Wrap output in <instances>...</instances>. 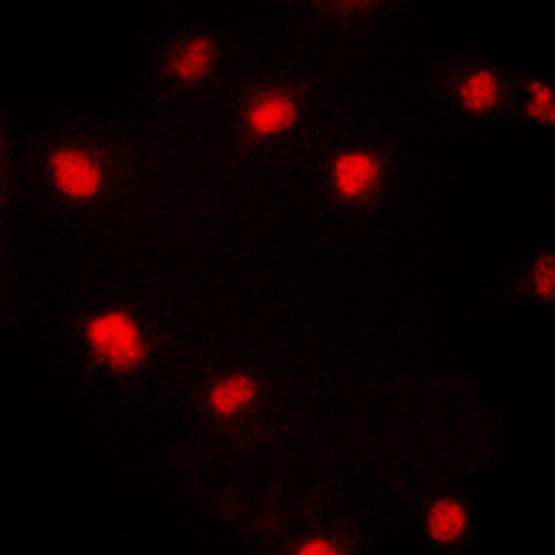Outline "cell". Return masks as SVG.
Returning a JSON list of instances; mask_svg holds the SVG:
<instances>
[{
  "mask_svg": "<svg viewBox=\"0 0 555 555\" xmlns=\"http://www.w3.org/2000/svg\"><path fill=\"white\" fill-rule=\"evenodd\" d=\"M82 340L98 364L111 373L141 369L150 353V340L141 321L124 308H104L82 323Z\"/></svg>",
  "mask_w": 555,
  "mask_h": 555,
  "instance_id": "1",
  "label": "cell"
},
{
  "mask_svg": "<svg viewBox=\"0 0 555 555\" xmlns=\"http://www.w3.org/2000/svg\"><path fill=\"white\" fill-rule=\"evenodd\" d=\"M46 171L52 186L72 202H91L106 184L102 160L76 143L54 145L46 156Z\"/></svg>",
  "mask_w": 555,
  "mask_h": 555,
  "instance_id": "2",
  "label": "cell"
},
{
  "mask_svg": "<svg viewBox=\"0 0 555 555\" xmlns=\"http://www.w3.org/2000/svg\"><path fill=\"white\" fill-rule=\"evenodd\" d=\"M299 98L286 87H264L243 106V128L249 137L273 139L288 132L299 119Z\"/></svg>",
  "mask_w": 555,
  "mask_h": 555,
  "instance_id": "3",
  "label": "cell"
},
{
  "mask_svg": "<svg viewBox=\"0 0 555 555\" xmlns=\"http://www.w3.org/2000/svg\"><path fill=\"white\" fill-rule=\"evenodd\" d=\"M384 178L382 158L366 147H349L334 154L330 163V182L334 193L345 202L371 197Z\"/></svg>",
  "mask_w": 555,
  "mask_h": 555,
  "instance_id": "4",
  "label": "cell"
},
{
  "mask_svg": "<svg viewBox=\"0 0 555 555\" xmlns=\"http://www.w3.org/2000/svg\"><path fill=\"white\" fill-rule=\"evenodd\" d=\"M258 395L260 386L251 373L230 371L210 382L204 403L215 418L230 421L245 414L258 401Z\"/></svg>",
  "mask_w": 555,
  "mask_h": 555,
  "instance_id": "5",
  "label": "cell"
},
{
  "mask_svg": "<svg viewBox=\"0 0 555 555\" xmlns=\"http://www.w3.org/2000/svg\"><path fill=\"white\" fill-rule=\"evenodd\" d=\"M217 61V43L208 35H189L167 54V74L182 85H193L210 74Z\"/></svg>",
  "mask_w": 555,
  "mask_h": 555,
  "instance_id": "6",
  "label": "cell"
},
{
  "mask_svg": "<svg viewBox=\"0 0 555 555\" xmlns=\"http://www.w3.org/2000/svg\"><path fill=\"white\" fill-rule=\"evenodd\" d=\"M468 522H470L468 509L464 507L462 501L453 496L434 499L427 505L425 518H423L427 538L440 546H451L460 542L468 531Z\"/></svg>",
  "mask_w": 555,
  "mask_h": 555,
  "instance_id": "7",
  "label": "cell"
},
{
  "mask_svg": "<svg viewBox=\"0 0 555 555\" xmlns=\"http://www.w3.org/2000/svg\"><path fill=\"white\" fill-rule=\"evenodd\" d=\"M457 104L468 113H488L499 106L503 95V82L490 67L466 69L453 87Z\"/></svg>",
  "mask_w": 555,
  "mask_h": 555,
  "instance_id": "8",
  "label": "cell"
},
{
  "mask_svg": "<svg viewBox=\"0 0 555 555\" xmlns=\"http://www.w3.org/2000/svg\"><path fill=\"white\" fill-rule=\"evenodd\" d=\"M525 111L538 124H553L555 106H553V91L546 80L531 78L525 89Z\"/></svg>",
  "mask_w": 555,
  "mask_h": 555,
  "instance_id": "9",
  "label": "cell"
},
{
  "mask_svg": "<svg viewBox=\"0 0 555 555\" xmlns=\"http://www.w3.org/2000/svg\"><path fill=\"white\" fill-rule=\"evenodd\" d=\"M529 288L533 295H538L544 301H551L555 295V267H553V256L548 251L540 254L527 275Z\"/></svg>",
  "mask_w": 555,
  "mask_h": 555,
  "instance_id": "10",
  "label": "cell"
},
{
  "mask_svg": "<svg viewBox=\"0 0 555 555\" xmlns=\"http://www.w3.org/2000/svg\"><path fill=\"white\" fill-rule=\"evenodd\" d=\"M340 551L343 546L334 538H325V535L306 538L295 546L297 555H338Z\"/></svg>",
  "mask_w": 555,
  "mask_h": 555,
  "instance_id": "11",
  "label": "cell"
}]
</instances>
